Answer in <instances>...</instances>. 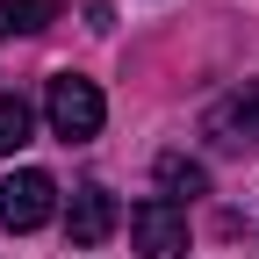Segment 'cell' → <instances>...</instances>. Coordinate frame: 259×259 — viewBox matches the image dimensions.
<instances>
[{"label": "cell", "instance_id": "obj_1", "mask_svg": "<svg viewBox=\"0 0 259 259\" xmlns=\"http://www.w3.org/2000/svg\"><path fill=\"white\" fill-rule=\"evenodd\" d=\"M44 115H51V137H65V144H87L94 130H101L108 101H101V87H94V79H79V72H58V79H51V94H44Z\"/></svg>", "mask_w": 259, "mask_h": 259}, {"label": "cell", "instance_id": "obj_8", "mask_svg": "<svg viewBox=\"0 0 259 259\" xmlns=\"http://www.w3.org/2000/svg\"><path fill=\"white\" fill-rule=\"evenodd\" d=\"M29 144V101L22 94H0V158Z\"/></svg>", "mask_w": 259, "mask_h": 259}, {"label": "cell", "instance_id": "obj_2", "mask_svg": "<svg viewBox=\"0 0 259 259\" xmlns=\"http://www.w3.org/2000/svg\"><path fill=\"white\" fill-rule=\"evenodd\" d=\"M51 209H58V180H51V173L22 166V173L0 180V223H8V231H44Z\"/></svg>", "mask_w": 259, "mask_h": 259}, {"label": "cell", "instance_id": "obj_7", "mask_svg": "<svg viewBox=\"0 0 259 259\" xmlns=\"http://www.w3.org/2000/svg\"><path fill=\"white\" fill-rule=\"evenodd\" d=\"M158 187H166V194H187V202H194V194H209V173L194 166V158L166 151V158H158Z\"/></svg>", "mask_w": 259, "mask_h": 259}, {"label": "cell", "instance_id": "obj_4", "mask_svg": "<svg viewBox=\"0 0 259 259\" xmlns=\"http://www.w3.org/2000/svg\"><path fill=\"white\" fill-rule=\"evenodd\" d=\"M209 137L223 151H252L259 144V79H245L238 94H223V101L209 108Z\"/></svg>", "mask_w": 259, "mask_h": 259}, {"label": "cell", "instance_id": "obj_6", "mask_svg": "<svg viewBox=\"0 0 259 259\" xmlns=\"http://www.w3.org/2000/svg\"><path fill=\"white\" fill-rule=\"evenodd\" d=\"M65 0H0V36H36V29L58 22Z\"/></svg>", "mask_w": 259, "mask_h": 259}, {"label": "cell", "instance_id": "obj_3", "mask_svg": "<svg viewBox=\"0 0 259 259\" xmlns=\"http://www.w3.org/2000/svg\"><path fill=\"white\" fill-rule=\"evenodd\" d=\"M130 231H137V252L144 259H180L187 252V209L166 202V194H151V202L130 209Z\"/></svg>", "mask_w": 259, "mask_h": 259}, {"label": "cell", "instance_id": "obj_5", "mask_svg": "<svg viewBox=\"0 0 259 259\" xmlns=\"http://www.w3.org/2000/svg\"><path fill=\"white\" fill-rule=\"evenodd\" d=\"M65 231H72V245L94 252V245L115 231V194H108V187H79V194H72V216H65Z\"/></svg>", "mask_w": 259, "mask_h": 259}]
</instances>
